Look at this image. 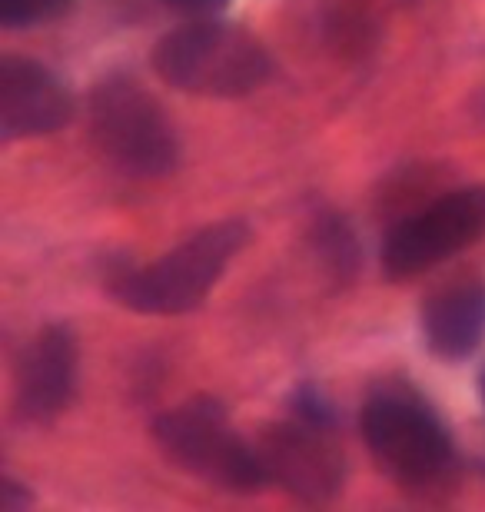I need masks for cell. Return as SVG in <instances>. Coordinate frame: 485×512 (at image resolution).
Here are the masks:
<instances>
[{"mask_svg": "<svg viewBox=\"0 0 485 512\" xmlns=\"http://www.w3.org/2000/svg\"><path fill=\"white\" fill-rule=\"evenodd\" d=\"M34 506V493L14 476H0V512H27Z\"/></svg>", "mask_w": 485, "mask_h": 512, "instance_id": "cell-13", "label": "cell"}, {"mask_svg": "<svg viewBox=\"0 0 485 512\" xmlns=\"http://www.w3.org/2000/svg\"><path fill=\"white\" fill-rule=\"evenodd\" d=\"M250 240L253 230L243 217L210 223L157 260L117 273L110 293L117 296L120 306L143 316L193 313L223 280L233 256H240Z\"/></svg>", "mask_w": 485, "mask_h": 512, "instance_id": "cell-2", "label": "cell"}, {"mask_svg": "<svg viewBox=\"0 0 485 512\" xmlns=\"http://www.w3.org/2000/svg\"><path fill=\"white\" fill-rule=\"evenodd\" d=\"M70 7H74V0H0V27L4 30L40 27L70 14Z\"/></svg>", "mask_w": 485, "mask_h": 512, "instance_id": "cell-11", "label": "cell"}, {"mask_svg": "<svg viewBox=\"0 0 485 512\" xmlns=\"http://www.w3.org/2000/svg\"><path fill=\"white\" fill-rule=\"evenodd\" d=\"M479 399H482V406H485V370L479 376Z\"/></svg>", "mask_w": 485, "mask_h": 512, "instance_id": "cell-15", "label": "cell"}, {"mask_svg": "<svg viewBox=\"0 0 485 512\" xmlns=\"http://www.w3.org/2000/svg\"><path fill=\"white\" fill-rule=\"evenodd\" d=\"M256 453L273 486H283L299 503L323 506L343 493L346 453L336 443V429L313 426L306 419H280L263 426Z\"/></svg>", "mask_w": 485, "mask_h": 512, "instance_id": "cell-7", "label": "cell"}, {"mask_svg": "<svg viewBox=\"0 0 485 512\" xmlns=\"http://www.w3.org/2000/svg\"><path fill=\"white\" fill-rule=\"evenodd\" d=\"M87 124L97 150L130 177H167L180 163V137L167 107L130 74L100 77L87 97Z\"/></svg>", "mask_w": 485, "mask_h": 512, "instance_id": "cell-5", "label": "cell"}, {"mask_svg": "<svg viewBox=\"0 0 485 512\" xmlns=\"http://www.w3.org/2000/svg\"><path fill=\"white\" fill-rule=\"evenodd\" d=\"M77 389V336L64 323H47L24 346L14 373V403L27 423H50L70 406Z\"/></svg>", "mask_w": 485, "mask_h": 512, "instance_id": "cell-9", "label": "cell"}, {"mask_svg": "<svg viewBox=\"0 0 485 512\" xmlns=\"http://www.w3.org/2000/svg\"><path fill=\"white\" fill-rule=\"evenodd\" d=\"M485 240V180L466 183L399 223L383 240L386 280H412Z\"/></svg>", "mask_w": 485, "mask_h": 512, "instance_id": "cell-6", "label": "cell"}, {"mask_svg": "<svg viewBox=\"0 0 485 512\" xmlns=\"http://www.w3.org/2000/svg\"><path fill=\"white\" fill-rule=\"evenodd\" d=\"M150 433L173 466L206 486L233 496H253L263 486H270L256 443H246L236 433L230 409L210 393L190 396L180 406L160 413L153 419Z\"/></svg>", "mask_w": 485, "mask_h": 512, "instance_id": "cell-4", "label": "cell"}, {"mask_svg": "<svg viewBox=\"0 0 485 512\" xmlns=\"http://www.w3.org/2000/svg\"><path fill=\"white\" fill-rule=\"evenodd\" d=\"M150 67L163 84L190 97L240 100L273 77V54L240 24L190 17L153 44Z\"/></svg>", "mask_w": 485, "mask_h": 512, "instance_id": "cell-1", "label": "cell"}, {"mask_svg": "<svg viewBox=\"0 0 485 512\" xmlns=\"http://www.w3.org/2000/svg\"><path fill=\"white\" fill-rule=\"evenodd\" d=\"M290 413L296 419H306L313 426H323V429H339V413H336V403L329 399L323 389L316 383H299L293 393H290Z\"/></svg>", "mask_w": 485, "mask_h": 512, "instance_id": "cell-12", "label": "cell"}, {"mask_svg": "<svg viewBox=\"0 0 485 512\" xmlns=\"http://www.w3.org/2000/svg\"><path fill=\"white\" fill-rule=\"evenodd\" d=\"M359 429L383 473L406 489L442 486L459 466L449 426L409 383L376 386L359 413Z\"/></svg>", "mask_w": 485, "mask_h": 512, "instance_id": "cell-3", "label": "cell"}, {"mask_svg": "<svg viewBox=\"0 0 485 512\" xmlns=\"http://www.w3.org/2000/svg\"><path fill=\"white\" fill-rule=\"evenodd\" d=\"M419 330L442 363H466L485 343V280H456L419 306Z\"/></svg>", "mask_w": 485, "mask_h": 512, "instance_id": "cell-10", "label": "cell"}, {"mask_svg": "<svg viewBox=\"0 0 485 512\" xmlns=\"http://www.w3.org/2000/svg\"><path fill=\"white\" fill-rule=\"evenodd\" d=\"M77 97L54 67L37 57H0V140L47 137L74 124Z\"/></svg>", "mask_w": 485, "mask_h": 512, "instance_id": "cell-8", "label": "cell"}, {"mask_svg": "<svg viewBox=\"0 0 485 512\" xmlns=\"http://www.w3.org/2000/svg\"><path fill=\"white\" fill-rule=\"evenodd\" d=\"M163 4L183 17H216L230 0H163Z\"/></svg>", "mask_w": 485, "mask_h": 512, "instance_id": "cell-14", "label": "cell"}]
</instances>
